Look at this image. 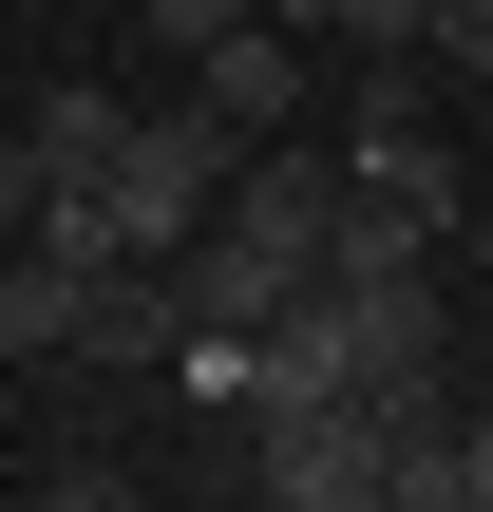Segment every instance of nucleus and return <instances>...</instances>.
<instances>
[{
  "label": "nucleus",
  "instance_id": "1",
  "mask_svg": "<svg viewBox=\"0 0 493 512\" xmlns=\"http://www.w3.org/2000/svg\"><path fill=\"white\" fill-rule=\"evenodd\" d=\"M247 475L285 512H361L399 456H380V399H361V380H266V399H247Z\"/></svg>",
  "mask_w": 493,
  "mask_h": 512
},
{
  "label": "nucleus",
  "instance_id": "2",
  "mask_svg": "<svg viewBox=\"0 0 493 512\" xmlns=\"http://www.w3.org/2000/svg\"><path fill=\"white\" fill-rule=\"evenodd\" d=\"M209 190H228V133H209V114H133V133H114V171H95V209H114V247H133V266H171V247L209 228Z\"/></svg>",
  "mask_w": 493,
  "mask_h": 512
},
{
  "label": "nucleus",
  "instance_id": "3",
  "mask_svg": "<svg viewBox=\"0 0 493 512\" xmlns=\"http://www.w3.org/2000/svg\"><path fill=\"white\" fill-rule=\"evenodd\" d=\"M190 114H209L228 152H247V133H285V114H304V19H228V38L190 57Z\"/></svg>",
  "mask_w": 493,
  "mask_h": 512
},
{
  "label": "nucleus",
  "instance_id": "4",
  "mask_svg": "<svg viewBox=\"0 0 493 512\" xmlns=\"http://www.w3.org/2000/svg\"><path fill=\"white\" fill-rule=\"evenodd\" d=\"M114 133H133V95H95V76H38V95H19L38 190H95V171H114Z\"/></svg>",
  "mask_w": 493,
  "mask_h": 512
},
{
  "label": "nucleus",
  "instance_id": "5",
  "mask_svg": "<svg viewBox=\"0 0 493 512\" xmlns=\"http://www.w3.org/2000/svg\"><path fill=\"white\" fill-rule=\"evenodd\" d=\"M418 19L437 0H304V38H342V57H418Z\"/></svg>",
  "mask_w": 493,
  "mask_h": 512
},
{
  "label": "nucleus",
  "instance_id": "6",
  "mask_svg": "<svg viewBox=\"0 0 493 512\" xmlns=\"http://www.w3.org/2000/svg\"><path fill=\"white\" fill-rule=\"evenodd\" d=\"M418 57H437V95H493V0H437Z\"/></svg>",
  "mask_w": 493,
  "mask_h": 512
},
{
  "label": "nucleus",
  "instance_id": "7",
  "mask_svg": "<svg viewBox=\"0 0 493 512\" xmlns=\"http://www.w3.org/2000/svg\"><path fill=\"white\" fill-rule=\"evenodd\" d=\"M133 19H152L171 57H209V38H228V19H266V0H133Z\"/></svg>",
  "mask_w": 493,
  "mask_h": 512
},
{
  "label": "nucleus",
  "instance_id": "8",
  "mask_svg": "<svg viewBox=\"0 0 493 512\" xmlns=\"http://www.w3.org/2000/svg\"><path fill=\"white\" fill-rule=\"evenodd\" d=\"M38 228V152H19V114H0V247Z\"/></svg>",
  "mask_w": 493,
  "mask_h": 512
},
{
  "label": "nucleus",
  "instance_id": "9",
  "mask_svg": "<svg viewBox=\"0 0 493 512\" xmlns=\"http://www.w3.org/2000/svg\"><path fill=\"white\" fill-rule=\"evenodd\" d=\"M456 512H493V418H475V437H456Z\"/></svg>",
  "mask_w": 493,
  "mask_h": 512
}]
</instances>
